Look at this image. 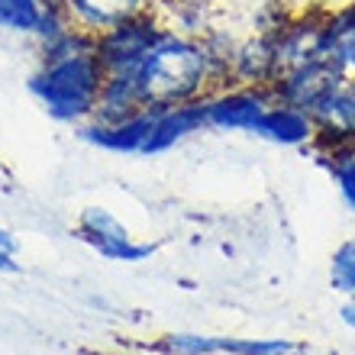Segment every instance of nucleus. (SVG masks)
<instances>
[{
    "mask_svg": "<svg viewBox=\"0 0 355 355\" xmlns=\"http://www.w3.org/2000/svg\"><path fill=\"white\" fill-rule=\"evenodd\" d=\"M327 3H310L297 7L294 19L275 36V52H278V75L288 68H297L310 58L323 55V23H327ZM327 58V55H323Z\"/></svg>",
    "mask_w": 355,
    "mask_h": 355,
    "instance_id": "nucleus-7",
    "label": "nucleus"
},
{
    "mask_svg": "<svg viewBox=\"0 0 355 355\" xmlns=\"http://www.w3.org/2000/svg\"><path fill=\"white\" fill-rule=\"evenodd\" d=\"M152 123H155V107H142L132 116L120 123H97L87 120L85 126H78V136L101 152H113V155H139L142 142L149 136Z\"/></svg>",
    "mask_w": 355,
    "mask_h": 355,
    "instance_id": "nucleus-9",
    "label": "nucleus"
},
{
    "mask_svg": "<svg viewBox=\"0 0 355 355\" xmlns=\"http://www.w3.org/2000/svg\"><path fill=\"white\" fill-rule=\"evenodd\" d=\"M152 7H155V0H65L71 23L78 29L91 33V36L136 17V13H146Z\"/></svg>",
    "mask_w": 355,
    "mask_h": 355,
    "instance_id": "nucleus-13",
    "label": "nucleus"
},
{
    "mask_svg": "<svg viewBox=\"0 0 355 355\" xmlns=\"http://www.w3.org/2000/svg\"><path fill=\"white\" fill-rule=\"evenodd\" d=\"M142 107H146V101H142L136 71H107L94 120L120 123V120H126V116H132L136 110H142Z\"/></svg>",
    "mask_w": 355,
    "mask_h": 355,
    "instance_id": "nucleus-14",
    "label": "nucleus"
},
{
    "mask_svg": "<svg viewBox=\"0 0 355 355\" xmlns=\"http://www.w3.org/2000/svg\"><path fill=\"white\" fill-rule=\"evenodd\" d=\"M233 85L268 87L278 78V52H275V36L268 33H252L236 42L233 68H230Z\"/></svg>",
    "mask_w": 355,
    "mask_h": 355,
    "instance_id": "nucleus-11",
    "label": "nucleus"
},
{
    "mask_svg": "<svg viewBox=\"0 0 355 355\" xmlns=\"http://www.w3.org/2000/svg\"><path fill=\"white\" fill-rule=\"evenodd\" d=\"M204 103H207V130L249 132L252 136L259 120H262V113L275 103V97H271L268 87L226 85L207 94Z\"/></svg>",
    "mask_w": 355,
    "mask_h": 355,
    "instance_id": "nucleus-5",
    "label": "nucleus"
},
{
    "mask_svg": "<svg viewBox=\"0 0 355 355\" xmlns=\"http://www.w3.org/2000/svg\"><path fill=\"white\" fill-rule=\"evenodd\" d=\"M165 29L168 26L162 23V17L152 7L146 13H136V17L97 33L94 36V55L101 58L103 71H136Z\"/></svg>",
    "mask_w": 355,
    "mask_h": 355,
    "instance_id": "nucleus-3",
    "label": "nucleus"
},
{
    "mask_svg": "<svg viewBox=\"0 0 355 355\" xmlns=\"http://www.w3.org/2000/svg\"><path fill=\"white\" fill-rule=\"evenodd\" d=\"M46 0H0V29L13 36H36Z\"/></svg>",
    "mask_w": 355,
    "mask_h": 355,
    "instance_id": "nucleus-17",
    "label": "nucleus"
},
{
    "mask_svg": "<svg viewBox=\"0 0 355 355\" xmlns=\"http://www.w3.org/2000/svg\"><path fill=\"white\" fill-rule=\"evenodd\" d=\"M103 78L107 71L91 49V52H78V55L58 58V62H39L26 87L52 120L68 123L78 130L97 113Z\"/></svg>",
    "mask_w": 355,
    "mask_h": 355,
    "instance_id": "nucleus-2",
    "label": "nucleus"
},
{
    "mask_svg": "<svg viewBox=\"0 0 355 355\" xmlns=\"http://www.w3.org/2000/svg\"><path fill=\"white\" fill-rule=\"evenodd\" d=\"M313 132H317V123L307 110H297L291 103H271L268 110L262 113V120L255 126L252 136L259 139H268L275 146H288V149H300V146H310L313 142Z\"/></svg>",
    "mask_w": 355,
    "mask_h": 355,
    "instance_id": "nucleus-12",
    "label": "nucleus"
},
{
    "mask_svg": "<svg viewBox=\"0 0 355 355\" xmlns=\"http://www.w3.org/2000/svg\"><path fill=\"white\" fill-rule=\"evenodd\" d=\"M75 236L81 243H87L94 252L107 259V262H126V265H136V262H146L155 255V243H139L136 236L126 230V226L103 207H87L81 210L75 223Z\"/></svg>",
    "mask_w": 355,
    "mask_h": 355,
    "instance_id": "nucleus-4",
    "label": "nucleus"
},
{
    "mask_svg": "<svg viewBox=\"0 0 355 355\" xmlns=\"http://www.w3.org/2000/svg\"><path fill=\"white\" fill-rule=\"evenodd\" d=\"M343 71H346L349 78H355V49H352V55L346 58V65H343Z\"/></svg>",
    "mask_w": 355,
    "mask_h": 355,
    "instance_id": "nucleus-26",
    "label": "nucleus"
},
{
    "mask_svg": "<svg viewBox=\"0 0 355 355\" xmlns=\"http://www.w3.org/2000/svg\"><path fill=\"white\" fill-rule=\"evenodd\" d=\"M19 243H17V236L10 233V230H3L0 226V255H17Z\"/></svg>",
    "mask_w": 355,
    "mask_h": 355,
    "instance_id": "nucleus-23",
    "label": "nucleus"
},
{
    "mask_svg": "<svg viewBox=\"0 0 355 355\" xmlns=\"http://www.w3.org/2000/svg\"><path fill=\"white\" fill-rule=\"evenodd\" d=\"M207 130V103L187 101V103H171V107H155V123H152L149 136L142 142L139 155H162V152L175 149L181 139H187L191 132Z\"/></svg>",
    "mask_w": 355,
    "mask_h": 355,
    "instance_id": "nucleus-10",
    "label": "nucleus"
},
{
    "mask_svg": "<svg viewBox=\"0 0 355 355\" xmlns=\"http://www.w3.org/2000/svg\"><path fill=\"white\" fill-rule=\"evenodd\" d=\"M329 284L333 291L346 294L349 300H355V239H346L333 249L329 259Z\"/></svg>",
    "mask_w": 355,
    "mask_h": 355,
    "instance_id": "nucleus-19",
    "label": "nucleus"
},
{
    "mask_svg": "<svg viewBox=\"0 0 355 355\" xmlns=\"http://www.w3.org/2000/svg\"><path fill=\"white\" fill-rule=\"evenodd\" d=\"M155 13L168 29L184 33V36H204L214 26L210 0H155Z\"/></svg>",
    "mask_w": 355,
    "mask_h": 355,
    "instance_id": "nucleus-15",
    "label": "nucleus"
},
{
    "mask_svg": "<svg viewBox=\"0 0 355 355\" xmlns=\"http://www.w3.org/2000/svg\"><path fill=\"white\" fill-rule=\"evenodd\" d=\"M297 7H291L288 0H268L262 3V10L255 13V33H268V36H278L281 29L294 19Z\"/></svg>",
    "mask_w": 355,
    "mask_h": 355,
    "instance_id": "nucleus-22",
    "label": "nucleus"
},
{
    "mask_svg": "<svg viewBox=\"0 0 355 355\" xmlns=\"http://www.w3.org/2000/svg\"><path fill=\"white\" fill-rule=\"evenodd\" d=\"M19 265H17V255H0V275H17Z\"/></svg>",
    "mask_w": 355,
    "mask_h": 355,
    "instance_id": "nucleus-24",
    "label": "nucleus"
},
{
    "mask_svg": "<svg viewBox=\"0 0 355 355\" xmlns=\"http://www.w3.org/2000/svg\"><path fill=\"white\" fill-rule=\"evenodd\" d=\"M310 116L317 123V132L310 142L313 152H327L343 146V142H355V78H343Z\"/></svg>",
    "mask_w": 355,
    "mask_h": 355,
    "instance_id": "nucleus-8",
    "label": "nucleus"
},
{
    "mask_svg": "<svg viewBox=\"0 0 355 355\" xmlns=\"http://www.w3.org/2000/svg\"><path fill=\"white\" fill-rule=\"evenodd\" d=\"M220 352L223 355H294L297 346L291 339H236L220 336Z\"/></svg>",
    "mask_w": 355,
    "mask_h": 355,
    "instance_id": "nucleus-21",
    "label": "nucleus"
},
{
    "mask_svg": "<svg viewBox=\"0 0 355 355\" xmlns=\"http://www.w3.org/2000/svg\"><path fill=\"white\" fill-rule=\"evenodd\" d=\"M339 317H343V323H346V327H352V329H355V300H349L346 307L339 310Z\"/></svg>",
    "mask_w": 355,
    "mask_h": 355,
    "instance_id": "nucleus-25",
    "label": "nucleus"
},
{
    "mask_svg": "<svg viewBox=\"0 0 355 355\" xmlns=\"http://www.w3.org/2000/svg\"><path fill=\"white\" fill-rule=\"evenodd\" d=\"M94 49V36L85 29H65L62 36L49 39V42H39V62H58V58L78 55V52H91Z\"/></svg>",
    "mask_w": 355,
    "mask_h": 355,
    "instance_id": "nucleus-20",
    "label": "nucleus"
},
{
    "mask_svg": "<svg viewBox=\"0 0 355 355\" xmlns=\"http://www.w3.org/2000/svg\"><path fill=\"white\" fill-rule=\"evenodd\" d=\"M146 107H171V103L200 101L214 91V71L207 58L204 39L165 29L149 55L136 68Z\"/></svg>",
    "mask_w": 355,
    "mask_h": 355,
    "instance_id": "nucleus-1",
    "label": "nucleus"
},
{
    "mask_svg": "<svg viewBox=\"0 0 355 355\" xmlns=\"http://www.w3.org/2000/svg\"><path fill=\"white\" fill-rule=\"evenodd\" d=\"M317 162L327 168V175L333 178V184L339 187L343 204H346L355 216V142H343L336 149L317 152Z\"/></svg>",
    "mask_w": 355,
    "mask_h": 355,
    "instance_id": "nucleus-16",
    "label": "nucleus"
},
{
    "mask_svg": "<svg viewBox=\"0 0 355 355\" xmlns=\"http://www.w3.org/2000/svg\"><path fill=\"white\" fill-rule=\"evenodd\" d=\"M343 78H346V71H343L336 62H329V58L320 55L297 68L281 71L268 85V91L278 103H291V107H297V110L313 113L320 107V101H323Z\"/></svg>",
    "mask_w": 355,
    "mask_h": 355,
    "instance_id": "nucleus-6",
    "label": "nucleus"
},
{
    "mask_svg": "<svg viewBox=\"0 0 355 355\" xmlns=\"http://www.w3.org/2000/svg\"><path fill=\"white\" fill-rule=\"evenodd\" d=\"M155 355H223L220 352V336H204V333H168L152 343Z\"/></svg>",
    "mask_w": 355,
    "mask_h": 355,
    "instance_id": "nucleus-18",
    "label": "nucleus"
}]
</instances>
